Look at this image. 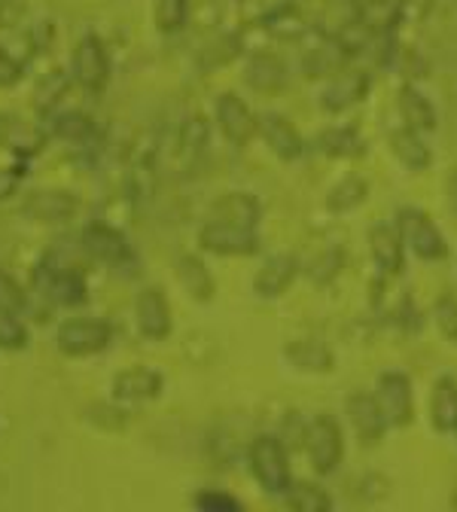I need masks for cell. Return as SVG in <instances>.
I'll return each mask as SVG.
<instances>
[{"label":"cell","instance_id":"obj_1","mask_svg":"<svg viewBox=\"0 0 457 512\" xmlns=\"http://www.w3.org/2000/svg\"><path fill=\"white\" fill-rule=\"evenodd\" d=\"M31 287L40 299L55 308H80L89 299V284L77 256L64 247L46 250L31 269Z\"/></svg>","mask_w":457,"mask_h":512},{"label":"cell","instance_id":"obj_2","mask_svg":"<svg viewBox=\"0 0 457 512\" xmlns=\"http://www.w3.org/2000/svg\"><path fill=\"white\" fill-rule=\"evenodd\" d=\"M247 464L256 479V485L263 488L269 497H284L293 485L290 473V452L281 442V436H256L247 448Z\"/></svg>","mask_w":457,"mask_h":512},{"label":"cell","instance_id":"obj_3","mask_svg":"<svg viewBox=\"0 0 457 512\" xmlns=\"http://www.w3.org/2000/svg\"><path fill=\"white\" fill-rule=\"evenodd\" d=\"M68 74H71V83L89 95H101L107 89L110 74H113V61H110L107 43L95 31H86L74 43L71 58H68Z\"/></svg>","mask_w":457,"mask_h":512},{"label":"cell","instance_id":"obj_4","mask_svg":"<svg viewBox=\"0 0 457 512\" xmlns=\"http://www.w3.org/2000/svg\"><path fill=\"white\" fill-rule=\"evenodd\" d=\"M113 324L104 317H71L55 330V348L64 357L86 360L98 357L113 345Z\"/></svg>","mask_w":457,"mask_h":512},{"label":"cell","instance_id":"obj_5","mask_svg":"<svg viewBox=\"0 0 457 512\" xmlns=\"http://www.w3.org/2000/svg\"><path fill=\"white\" fill-rule=\"evenodd\" d=\"M80 244L86 250V256H92L95 263L110 266L113 272H132L138 269V250L128 241V235L110 223H89L80 232Z\"/></svg>","mask_w":457,"mask_h":512},{"label":"cell","instance_id":"obj_6","mask_svg":"<svg viewBox=\"0 0 457 512\" xmlns=\"http://www.w3.org/2000/svg\"><path fill=\"white\" fill-rule=\"evenodd\" d=\"M302 452L308 455L314 473L320 476H333L345 458V436H342V427L336 418L330 415H317L308 421V430H305V448Z\"/></svg>","mask_w":457,"mask_h":512},{"label":"cell","instance_id":"obj_7","mask_svg":"<svg viewBox=\"0 0 457 512\" xmlns=\"http://www.w3.org/2000/svg\"><path fill=\"white\" fill-rule=\"evenodd\" d=\"M375 400L387 427H409L415 421V391L412 378L400 369L381 372L375 384Z\"/></svg>","mask_w":457,"mask_h":512},{"label":"cell","instance_id":"obj_8","mask_svg":"<svg viewBox=\"0 0 457 512\" xmlns=\"http://www.w3.org/2000/svg\"><path fill=\"white\" fill-rule=\"evenodd\" d=\"M397 229L406 241V247H412V253L424 263H436L445 260L448 244L439 232V226L433 223L430 214H424L421 208H403L397 214Z\"/></svg>","mask_w":457,"mask_h":512},{"label":"cell","instance_id":"obj_9","mask_svg":"<svg viewBox=\"0 0 457 512\" xmlns=\"http://www.w3.org/2000/svg\"><path fill=\"white\" fill-rule=\"evenodd\" d=\"M214 122L220 128V135L232 147L244 150L256 138V122H259V116L250 110V104L238 92H220L217 101H214Z\"/></svg>","mask_w":457,"mask_h":512},{"label":"cell","instance_id":"obj_10","mask_svg":"<svg viewBox=\"0 0 457 512\" xmlns=\"http://www.w3.org/2000/svg\"><path fill=\"white\" fill-rule=\"evenodd\" d=\"M80 214V199L71 189H34L22 202V217L40 226H64Z\"/></svg>","mask_w":457,"mask_h":512},{"label":"cell","instance_id":"obj_11","mask_svg":"<svg viewBox=\"0 0 457 512\" xmlns=\"http://www.w3.org/2000/svg\"><path fill=\"white\" fill-rule=\"evenodd\" d=\"M199 244H202V250H208L214 256H253V253H259V247H263L256 229L217 223V220H205V226L199 229Z\"/></svg>","mask_w":457,"mask_h":512},{"label":"cell","instance_id":"obj_12","mask_svg":"<svg viewBox=\"0 0 457 512\" xmlns=\"http://www.w3.org/2000/svg\"><path fill=\"white\" fill-rule=\"evenodd\" d=\"M135 327L147 342H165L174 330L171 302L162 287H144L135 299Z\"/></svg>","mask_w":457,"mask_h":512},{"label":"cell","instance_id":"obj_13","mask_svg":"<svg viewBox=\"0 0 457 512\" xmlns=\"http://www.w3.org/2000/svg\"><path fill=\"white\" fill-rule=\"evenodd\" d=\"M110 391H113V400L122 406L153 403L165 391V375L150 366H132V369H122L113 375Z\"/></svg>","mask_w":457,"mask_h":512},{"label":"cell","instance_id":"obj_14","mask_svg":"<svg viewBox=\"0 0 457 512\" xmlns=\"http://www.w3.org/2000/svg\"><path fill=\"white\" fill-rule=\"evenodd\" d=\"M208 141H211L208 119H202V116L183 119L180 128L174 132V141H171V159H174L177 171H183V174L199 171L202 159L208 156Z\"/></svg>","mask_w":457,"mask_h":512},{"label":"cell","instance_id":"obj_15","mask_svg":"<svg viewBox=\"0 0 457 512\" xmlns=\"http://www.w3.org/2000/svg\"><path fill=\"white\" fill-rule=\"evenodd\" d=\"M256 135L266 141V147L284 159V162H296L308 153V144L305 138L299 135V128L284 116V113H259V122H256Z\"/></svg>","mask_w":457,"mask_h":512},{"label":"cell","instance_id":"obj_16","mask_svg":"<svg viewBox=\"0 0 457 512\" xmlns=\"http://www.w3.org/2000/svg\"><path fill=\"white\" fill-rule=\"evenodd\" d=\"M46 132L37 125H28L25 119H19L16 113L0 110V150H10L16 156V162H31L34 156L43 153L46 147Z\"/></svg>","mask_w":457,"mask_h":512},{"label":"cell","instance_id":"obj_17","mask_svg":"<svg viewBox=\"0 0 457 512\" xmlns=\"http://www.w3.org/2000/svg\"><path fill=\"white\" fill-rule=\"evenodd\" d=\"M369 253L372 263L378 266L381 278H400L406 269V241L397 226L375 223L369 229Z\"/></svg>","mask_w":457,"mask_h":512},{"label":"cell","instance_id":"obj_18","mask_svg":"<svg viewBox=\"0 0 457 512\" xmlns=\"http://www.w3.org/2000/svg\"><path fill=\"white\" fill-rule=\"evenodd\" d=\"M299 272H302V266L293 253H275L259 266L256 278H253V293L259 299H278L296 284Z\"/></svg>","mask_w":457,"mask_h":512},{"label":"cell","instance_id":"obj_19","mask_svg":"<svg viewBox=\"0 0 457 512\" xmlns=\"http://www.w3.org/2000/svg\"><path fill=\"white\" fill-rule=\"evenodd\" d=\"M49 132L58 141L71 144L74 150H95L98 144V125L89 113L83 110H52L49 113Z\"/></svg>","mask_w":457,"mask_h":512},{"label":"cell","instance_id":"obj_20","mask_svg":"<svg viewBox=\"0 0 457 512\" xmlns=\"http://www.w3.org/2000/svg\"><path fill=\"white\" fill-rule=\"evenodd\" d=\"M345 412H348L351 430L360 439V445H378L384 439L387 421H384V415L378 409V400L372 394H366V391L351 394L348 403H345Z\"/></svg>","mask_w":457,"mask_h":512},{"label":"cell","instance_id":"obj_21","mask_svg":"<svg viewBox=\"0 0 457 512\" xmlns=\"http://www.w3.org/2000/svg\"><path fill=\"white\" fill-rule=\"evenodd\" d=\"M369 92V77L363 71H342L339 77H333L320 92V110L326 113H345L351 107H357Z\"/></svg>","mask_w":457,"mask_h":512},{"label":"cell","instance_id":"obj_22","mask_svg":"<svg viewBox=\"0 0 457 512\" xmlns=\"http://www.w3.org/2000/svg\"><path fill=\"white\" fill-rule=\"evenodd\" d=\"M208 220L244 226V229H256L259 220H263V205H259V199L250 196V192L232 189V192H223V196L211 205Z\"/></svg>","mask_w":457,"mask_h":512},{"label":"cell","instance_id":"obj_23","mask_svg":"<svg viewBox=\"0 0 457 512\" xmlns=\"http://www.w3.org/2000/svg\"><path fill=\"white\" fill-rule=\"evenodd\" d=\"M287 80H290L287 64L275 52H253L244 64V83L259 95L281 92Z\"/></svg>","mask_w":457,"mask_h":512},{"label":"cell","instance_id":"obj_24","mask_svg":"<svg viewBox=\"0 0 457 512\" xmlns=\"http://www.w3.org/2000/svg\"><path fill=\"white\" fill-rule=\"evenodd\" d=\"M311 147L330 159H360L366 156V138L357 125H330L314 135Z\"/></svg>","mask_w":457,"mask_h":512},{"label":"cell","instance_id":"obj_25","mask_svg":"<svg viewBox=\"0 0 457 512\" xmlns=\"http://www.w3.org/2000/svg\"><path fill=\"white\" fill-rule=\"evenodd\" d=\"M397 104H400V113H403V122L406 128L418 135H433L436 125H439V113H436V104L412 83H406L400 92H397Z\"/></svg>","mask_w":457,"mask_h":512},{"label":"cell","instance_id":"obj_26","mask_svg":"<svg viewBox=\"0 0 457 512\" xmlns=\"http://www.w3.org/2000/svg\"><path fill=\"white\" fill-rule=\"evenodd\" d=\"M284 357L290 360V366H296L299 372H311V375L333 372V366H336L333 351L326 348L320 339H293L284 348Z\"/></svg>","mask_w":457,"mask_h":512},{"label":"cell","instance_id":"obj_27","mask_svg":"<svg viewBox=\"0 0 457 512\" xmlns=\"http://www.w3.org/2000/svg\"><path fill=\"white\" fill-rule=\"evenodd\" d=\"M174 275L180 281V287L195 299V302H211L214 293H217V284L208 272V266L199 260V256L192 253H183L180 260L174 263Z\"/></svg>","mask_w":457,"mask_h":512},{"label":"cell","instance_id":"obj_28","mask_svg":"<svg viewBox=\"0 0 457 512\" xmlns=\"http://www.w3.org/2000/svg\"><path fill=\"white\" fill-rule=\"evenodd\" d=\"M390 150H394V156L400 159V165H406L409 171H427L433 165V153L424 141V135L412 132V128H394L390 132Z\"/></svg>","mask_w":457,"mask_h":512},{"label":"cell","instance_id":"obj_29","mask_svg":"<svg viewBox=\"0 0 457 512\" xmlns=\"http://www.w3.org/2000/svg\"><path fill=\"white\" fill-rule=\"evenodd\" d=\"M430 421H433L436 433H454L457 430V381L451 375H442L433 384Z\"/></svg>","mask_w":457,"mask_h":512},{"label":"cell","instance_id":"obj_30","mask_svg":"<svg viewBox=\"0 0 457 512\" xmlns=\"http://www.w3.org/2000/svg\"><path fill=\"white\" fill-rule=\"evenodd\" d=\"M366 199H369V183L360 174H348L326 192V208L333 214H351L360 205H366Z\"/></svg>","mask_w":457,"mask_h":512},{"label":"cell","instance_id":"obj_31","mask_svg":"<svg viewBox=\"0 0 457 512\" xmlns=\"http://www.w3.org/2000/svg\"><path fill=\"white\" fill-rule=\"evenodd\" d=\"M189 10H192V0H156L153 22L165 37H174L189 25Z\"/></svg>","mask_w":457,"mask_h":512},{"label":"cell","instance_id":"obj_32","mask_svg":"<svg viewBox=\"0 0 457 512\" xmlns=\"http://www.w3.org/2000/svg\"><path fill=\"white\" fill-rule=\"evenodd\" d=\"M284 503L296 512H326L333 509V497L314 482H293L290 491L284 494Z\"/></svg>","mask_w":457,"mask_h":512},{"label":"cell","instance_id":"obj_33","mask_svg":"<svg viewBox=\"0 0 457 512\" xmlns=\"http://www.w3.org/2000/svg\"><path fill=\"white\" fill-rule=\"evenodd\" d=\"M28 342H31V336H28V327H25L22 314L0 308V351L19 354V351L28 348Z\"/></svg>","mask_w":457,"mask_h":512},{"label":"cell","instance_id":"obj_34","mask_svg":"<svg viewBox=\"0 0 457 512\" xmlns=\"http://www.w3.org/2000/svg\"><path fill=\"white\" fill-rule=\"evenodd\" d=\"M342 266H345V253L339 250V247H323L320 253H317V260H311L308 263V278L317 284V287H323V284H330L339 272H342Z\"/></svg>","mask_w":457,"mask_h":512},{"label":"cell","instance_id":"obj_35","mask_svg":"<svg viewBox=\"0 0 457 512\" xmlns=\"http://www.w3.org/2000/svg\"><path fill=\"white\" fill-rule=\"evenodd\" d=\"M430 314H433V324H436L439 336L457 345V296L442 293V296L433 302V311H430Z\"/></svg>","mask_w":457,"mask_h":512},{"label":"cell","instance_id":"obj_36","mask_svg":"<svg viewBox=\"0 0 457 512\" xmlns=\"http://www.w3.org/2000/svg\"><path fill=\"white\" fill-rule=\"evenodd\" d=\"M0 308L16 311V314H25V308H28V293H25V287H22L7 269H0Z\"/></svg>","mask_w":457,"mask_h":512},{"label":"cell","instance_id":"obj_37","mask_svg":"<svg viewBox=\"0 0 457 512\" xmlns=\"http://www.w3.org/2000/svg\"><path fill=\"white\" fill-rule=\"evenodd\" d=\"M192 506L195 509H205V512H229V509H241L244 503L238 497H232L229 491L208 488V491H199V494L192 497Z\"/></svg>","mask_w":457,"mask_h":512},{"label":"cell","instance_id":"obj_38","mask_svg":"<svg viewBox=\"0 0 457 512\" xmlns=\"http://www.w3.org/2000/svg\"><path fill=\"white\" fill-rule=\"evenodd\" d=\"M305 430H308V421L299 415V412H287L284 424H281V442L287 445V452H302L305 448Z\"/></svg>","mask_w":457,"mask_h":512},{"label":"cell","instance_id":"obj_39","mask_svg":"<svg viewBox=\"0 0 457 512\" xmlns=\"http://www.w3.org/2000/svg\"><path fill=\"white\" fill-rule=\"evenodd\" d=\"M25 168H28L25 162H16V165H0V202L13 199L16 192L22 189L25 174H28Z\"/></svg>","mask_w":457,"mask_h":512},{"label":"cell","instance_id":"obj_40","mask_svg":"<svg viewBox=\"0 0 457 512\" xmlns=\"http://www.w3.org/2000/svg\"><path fill=\"white\" fill-rule=\"evenodd\" d=\"M22 80H25V68H22V61H19L13 52L0 49V89H16Z\"/></svg>","mask_w":457,"mask_h":512},{"label":"cell","instance_id":"obj_41","mask_svg":"<svg viewBox=\"0 0 457 512\" xmlns=\"http://www.w3.org/2000/svg\"><path fill=\"white\" fill-rule=\"evenodd\" d=\"M7 7H10V0H0V13H4Z\"/></svg>","mask_w":457,"mask_h":512},{"label":"cell","instance_id":"obj_42","mask_svg":"<svg viewBox=\"0 0 457 512\" xmlns=\"http://www.w3.org/2000/svg\"><path fill=\"white\" fill-rule=\"evenodd\" d=\"M454 433H457V430H454Z\"/></svg>","mask_w":457,"mask_h":512}]
</instances>
